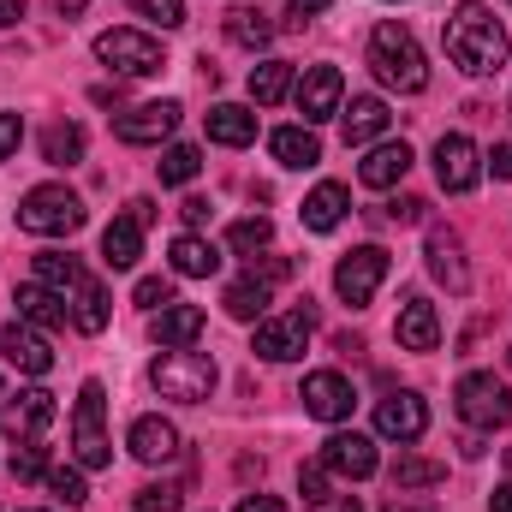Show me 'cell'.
Masks as SVG:
<instances>
[{
  "label": "cell",
  "instance_id": "obj_53",
  "mask_svg": "<svg viewBox=\"0 0 512 512\" xmlns=\"http://www.w3.org/2000/svg\"><path fill=\"white\" fill-rule=\"evenodd\" d=\"M24 18V0H0V24H18Z\"/></svg>",
  "mask_w": 512,
  "mask_h": 512
},
{
  "label": "cell",
  "instance_id": "obj_57",
  "mask_svg": "<svg viewBox=\"0 0 512 512\" xmlns=\"http://www.w3.org/2000/svg\"><path fill=\"white\" fill-rule=\"evenodd\" d=\"M393 512H417V507H405V501H399V507H393Z\"/></svg>",
  "mask_w": 512,
  "mask_h": 512
},
{
  "label": "cell",
  "instance_id": "obj_19",
  "mask_svg": "<svg viewBox=\"0 0 512 512\" xmlns=\"http://www.w3.org/2000/svg\"><path fill=\"white\" fill-rule=\"evenodd\" d=\"M173 126H179V102H143V108H131V114L114 120L120 143H161Z\"/></svg>",
  "mask_w": 512,
  "mask_h": 512
},
{
  "label": "cell",
  "instance_id": "obj_32",
  "mask_svg": "<svg viewBox=\"0 0 512 512\" xmlns=\"http://www.w3.org/2000/svg\"><path fill=\"white\" fill-rule=\"evenodd\" d=\"M286 90H292V66H286V60H262V66H251V102L256 108H274Z\"/></svg>",
  "mask_w": 512,
  "mask_h": 512
},
{
  "label": "cell",
  "instance_id": "obj_42",
  "mask_svg": "<svg viewBox=\"0 0 512 512\" xmlns=\"http://www.w3.org/2000/svg\"><path fill=\"white\" fill-rule=\"evenodd\" d=\"M131 298H137L143 310H167V304H173V286H167L161 274H149V280H137V292H131Z\"/></svg>",
  "mask_w": 512,
  "mask_h": 512
},
{
  "label": "cell",
  "instance_id": "obj_54",
  "mask_svg": "<svg viewBox=\"0 0 512 512\" xmlns=\"http://www.w3.org/2000/svg\"><path fill=\"white\" fill-rule=\"evenodd\" d=\"M84 6H90V0H54V12H60V18H78Z\"/></svg>",
  "mask_w": 512,
  "mask_h": 512
},
{
  "label": "cell",
  "instance_id": "obj_44",
  "mask_svg": "<svg viewBox=\"0 0 512 512\" xmlns=\"http://www.w3.org/2000/svg\"><path fill=\"white\" fill-rule=\"evenodd\" d=\"M137 512H179V489H167V483L137 489Z\"/></svg>",
  "mask_w": 512,
  "mask_h": 512
},
{
  "label": "cell",
  "instance_id": "obj_39",
  "mask_svg": "<svg viewBox=\"0 0 512 512\" xmlns=\"http://www.w3.org/2000/svg\"><path fill=\"white\" fill-rule=\"evenodd\" d=\"M12 477H18V483L48 477V447H42V441H18V447H12Z\"/></svg>",
  "mask_w": 512,
  "mask_h": 512
},
{
  "label": "cell",
  "instance_id": "obj_23",
  "mask_svg": "<svg viewBox=\"0 0 512 512\" xmlns=\"http://www.w3.org/2000/svg\"><path fill=\"white\" fill-rule=\"evenodd\" d=\"M149 328H155L161 352H179V346H197V334H203V310H197V304H167Z\"/></svg>",
  "mask_w": 512,
  "mask_h": 512
},
{
  "label": "cell",
  "instance_id": "obj_45",
  "mask_svg": "<svg viewBox=\"0 0 512 512\" xmlns=\"http://www.w3.org/2000/svg\"><path fill=\"white\" fill-rule=\"evenodd\" d=\"M251 274L262 280V286H274V280H286V274H292V262H286V256H262V262H256V256H251Z\"/></svg>",
  "mask_w": 512,
  "mask_h": 512
},
{
  "label": "cell",
  "instance_id": "obj_38",
  "mask_svg": "<svg viewBox=\"0 0 512 512\" xmlns=\"http://www.w3.org/2000/svg\"><path fill=\"white\" fill-rule=\"evenodd\" d=\"M268 239H274V227H268L262 215H245V221H233V227H227V245H233L239 256L268 251Z\"/></svg>",
  "mask_w": 512,
  "mask_h": 512
},
{
  "label": "cell",
  "instance_id": "obj_29",
  "mask_svg": "<svg viewBox=\"0 0 512 512\" xmlns=\"http://www.w3.org/2000/svg\"><path fill=\"white\" fill-rule=\"evenodd\" d=\"M203 120H209V137H215V143H227V149H245V143H256V114H251V108L221 102V108H209Z\"/></svg>",
  "mask_w": 512,
  "mask_h": 512
},
{
  "label": "cell",
  "instance_id": "obj_56",
  "mask_svg": "<svg viewBox=\"0 0 512 512\" xmlns=\"http://www.w3.org/2000/svg\"><path fill=\"white\" fill-rule=\"evenodd\" d=\"M328 507H334V512H364L358 501H328Z\"/></svg>",
  "mask_w": 512,
  "mask_h": 512
},
{
  "label": "cell",
  "instance_id": "obj_25",
  "mask_svg": "<svg viewBox=\"0 0 512 512\" xmlns=\"http://www.w3.org/2000/svg\"><path fill=\"white\" fill-rule=\"evenodd\" d=\"M268 149H274L280 167H316V161H322V137L310 126H280L268 137Z\"/></svg>",
  "mask_w": 512,
  "mask_h": 512
},
{
  "label": "cell",
  "instance_id": "obj_47",
  "mask_svg": "<svg viewBox=\"0 0 512 512\" xmlns=\"http://www.w3.org/2000/svg\"><path fill=\"white\" fill-rule=\"evenodd\" d=\"M387 221H423V197H399V203H387Z\"/></svg>",
  "mask_w": 512,
  "mask_h": 512
},
{
  "label": "cell",
  "instance_id": "obj_15",
  "mask_svg": "<svg viewBox=\"0 0 512 512\" xmlns=\"http://www.w3.org/2000/svg\"><path fill=\"white\" fill-rule=\"evenodd\" d=\"M298 399H304L310 417H322V423H346L358 393H352V382H346L340 370H316V376H304V393H298Z\"/></svg>",
  "mask_w": 512,
  "mask_h": 512
},
{
  "label": "cell",
  "instance_id": "obj_48",
  "mask_svg": "<svg viewBox=\"0 0 512 512\" xmlns=\"http://www.w3.org/2000/svg\"><path fill=\"white\" fill-rule=\"evenodd\" d=\"M179 215H185V227H191V233H197V227H209V203H203V197H185V203H179Z\"/></svg>",
  "mask_w": 512,
  "mask_h": 512
},
{
  "label": "cell",
  "instance_id": "obj_21",
  "mask_svg": "<svg viewBox=\"0 0 512 512\" xmlns=\"http://www.w3.org/2000/svg\"><path fill=\"white\" fill-rule=\"evenodd\" d=\"M411 173V143L405 137H393V143H376L364 161H358V179L370 185V191H387V185H399Z\"/></svg>",
  "mask_w": 512,
  "mask_h": 512
},
{
  "label": "cell",
  "instance_id": "obj_22",
  "mask_svg": "<svg viewBox=\"0 0 512 512\" xmlns=\"http://www.w3.org/2000/svg\"><path fill=\"white\" fill-rule=\"evenodd\" d=\"M12 304H18V322H30V328H42V334H48V328H66V316H72V310H66V298H60L54 286H42V280L18 286V298H12Z\"/></svg>",
  "mask_w": 512,
  "mask_h": 512
},
{
  "label": "cell",
  "instance_id": "obj_37",
  "mask_svg": "<svg viewBox=\"0 0 512 512\" xmlns=\"http://www.w3.org/2000/svg\"><path fill=\"white\" fill-rule=\"evenodd\" d=\"M155 167H161V185H191V179L203 173V155H197L191 143H173V149H167Z\"/></svg>",
  "mask_w": 512,
  "mask_h": 512
},
{
  "label": "cell",
  "instance_id": "obj_52",
  "mask_svg": "<svg viewBox=\"0 0 512 512\" xmlns=\"http://www.w3.org/2000/svg\"><path fill=\"white\" fill-rule=\"evenodd\" d=\"M489 512H512V483H501V489L489 495Z\"/></svg>",
  "mask_w": 512,
  "mask_h": 512
},
{
  "label": "cell",
  "instance_id": "obj_40",
  "mask_svg": "<svg viewBox=\"0 0 512 512\" xmlns=\"http://www.w3.org/2000/svg\"><path fill=\"white\" fill-rule=\"evenodd\" d=\"M48 489H54L66 507H84V501H90V489H84V465H60V471H48Z\"/></svg>",
  "mask_w": 512,
  "mask_h": 512
},
{
  "label": "cell",
  "instance_id": "obj_5",
  "mask_svg": "<svg viewBox=\"0 0 512 512\" xmlns=\"http://www.w3.org/2000/svg\"><path fill=\"white\" fill-rule=\"evenodd\" d=\"M102 417H108V387L84 382V387H78V405H72V453H78V465H84V471H102V465L114 459Z\"/></svg>",
  "mask_w": 512,
  "mask_h": 512
},
{
  "label": "cell",
  "instance_id": "obj_10",
  "mask_svg": "<svg viewBox=\"0 0 512 512\" xmlns=\"http://www.w3.org/2000/svg\"><path fill=\"white\" fill-rule=\"evenodd\" d=\"M435 179H441V191H477V179H483V155H477V143L465 137V131H447L441 143H435Z\"/></svg>",
  "mask_w": 512,
  "mask_h": 512
},
{
  "label": "cell",
  "instance_id": "obj_12",
  "mask_svg": "<svg viewBox=\"0 0 512 512\" xmlns=\"http://www.w3.org/2000/svg\"><path fill=\"white\" fill-rule=\"evenodd\" d=\"M322 465H328L334 477L364 483V477H376L382 453H376V441H370V435H358V429H334V435L322 441Z\"/></svg>",
  "mask_w": 512,
  "mask_h": 512
},
{
  "label": "cell",
  "instance_id": "obj_9",
  "mask_svg": "<svg viewBox=\"0 0 512 512\" xmlns=\"http://www.w3.org/2000/svg\"><path fill=\"white\" fill-rule=\"evenodd\" d=\"M292 102H298L304 126L334 120V114H340V102H346V78H340V66H310V72L292 84Z\"/></svg>",
  "mask_w": 512,
  "mask_h": 512
},
{
  "label": "cell",
  "instance_id": "obj_14",
  "mask_svg": "<svg viewBox=\"0 0 512 512\" xmlns=\"http://www.w3.org/2000/svg\"><path fill=\"white\" fill-rule=\"evenodd\" d=\"M423 256H429V274H435L453 298H465V292H471L465 245H459V233H453V227H429V245H423Z\"/></svg>",
  "mask_w": 512,
  "mask_h": 512
},
{
  "label": "cell",
  "instance_id": "obj_7",
  "mask_svg": "<svg viewBox=\"0 0 512 512\" xmlns=\"http://www.w3.org/2000/svg\"><path fill=\"white\" fill-rule=\"evenodd\" d=\"M96 60H108L114 72H126V78H149V72H161L167 66V54H161V42L155 36H143V30H102L96 36Z\"/></svg>",
  "mask_w": 512,
  "mask_h": 512
},
{
  "label": "cell",
  "instance_id": "obj_11",
  "mask_svg": "<svg viewBox=\"0 0 512 512\" xmlns=\"http://www.w3.org/2000/svg\"><path fill=\"white\" fill-rule=\"evenodd\" d=\"M304 346H310V310L262 316V322H256V358H268V364H292V358H304Z\"/></svg>",
  "mask_w": 512,
  "mask_h": 512
},
{
  "label": "cell",
  "instance_id": "obj_2",
  "mask_svg": "<svg viewBox=\"0 0 512 512\" xmlns=\"http://www.w3.org/2000/svg\"><path fill=\"white\" fill-rule=\"evenodd\" d=\"M370 66H376V78H382L387 90H399V96H417L429 84V60H423L417 36L405 24H393V18L376 24V36H370Z\"/></svg>",
  "mask_w": 512,
  "mask_h": 512
},
{
  "label": "cell",
  "instance_id": "obj_27",
  "mask_svg": "<svg viewBox=\"0 0 512 512\" xmlns=\"http://www.w3.org/2000/svg\"><path fill=\"white\" fill-rule=\"evenodd\" d=\"M346 203H352V197H346V185H334V179H328V185H316V191L304 197V227H310V233H334V227L346 221Z\"/></svg>",
  "mask_w": 512,
  "mask_h": 512
},
{
  "label": "cell",
  "instance_id": "obj_51",
  "mask_svg": "<svg viewBox=\"0 0 512 512\" xmlns=\"http://www.w3.org/2000/svg\"><path fill=\"white\" fill-rule=\"evenodd\" d=\"M131 221L149 227V221H155V203H149V197H131Z\"/></svg>",
  "mask_w": 512,
  "mask_h": 512
},
{
  "label": "cell",
  "instance_id": "obj_58",
  "mask_svg": "<svg viewBox=\"0 0 512 512\" xmlns=\"http://www.w3.org/2000/svg\"><path fill=\"white\" fill-rule=\"evenodd\" d=\"M507 465H512V453H507Z\"/></svg>",
  "mask_w": 512,
  "mask_h": 512
},
{
  "label": "cell",
  "instance_id": "obj_30",
  "mask_svg": "<svg viewBox=\"0 0 512 512\" xmlns=\"http://www.w3.org/2000/svg\"><path fill=\"white\" fill-rule=\"evenodd\" d=\"M137 256H143V227L120 215V221H108V233H102V262L108 268H137Z\"/></svg>",
  "mask_w": 512,
  "mask_h": 512
},
{
  "label": "cell",
  "instance_id": "obj_6",
  "mask_svg": "<svg viewBox=\"0 0 512 512\" xmlns=\"http://www.w3.org/2000/svg\"><path fill=\"white\" fill-rule=\"evenodd\" d=\"M453 411L471 429H501V423H512V393L495 370H471V376H459V387H453Z\"/></svg>",
  "mask_w": 512,
  "mask_h": 512
},
{
  "label": "cell",
  "instance_id": "obj_16",
  "mask_svg": "<svg viewBox=\"0 0 512 512\" xmlns=\"http://www.w3.org/2000/svg\"><path fill=\"white\" fill-rule=\"evenodd\" d=\"M0 358L12 370H24V376H48L54 370V352H48L42 328H30V322H6L0 328Z\"/></svg>",
  "mask_w": 512,
  "mask_h": 512
},
{
  "label": "cell",
  "instance_id": "obj_4",
  "mask_svg": "<svg viewBox=\"0 0 512 512\" xmlns=\"http://www.w3.org/2000/svg\"><path fill=\"white\" fill-rule=\"evenodd\" d=\"M18 227L36 233V239H66V233L84 227V203H78V191H66V185H36V191H24V203H18Z\"/></svg>",
  "mask_w": 512,
  "mask_h": 512
},
{
  "label": "cell",
  "instance_id": "obj_1",
  "mask_svg": "<svg viewBox=\"0 0 512 512\" xmlns=\"http://www.w3.org/2000/svg\"><path fill=\"white\" fill-rule=\"evenodd\" d=\"M447 54H453V66H465L471 78L501 72V66H507V30H501V18H495L483 0L453 6V18H447Z\"/></svg>",
  "mask_w": 512,
  "mask_h": 512
},
{
  "label": "cell",
  "instance_id": "obj_13",
  "mask_svg": "<svg viewBox=\"0 0 512 512\" xmlns=\"http://www.w3.org/2000/svg\"><path fill=\"white\" fill-rule=\"evenodd\" d=\"M423 429H429V405L417 393H387L382 405H376V435L382 441L411 447V441H423Z\"/></svg>",
  "mask_w": 512,
  "mask_h": 512
},
{
  "label": "cell",
  "instance_id": "obj_49",
  "mask_svg": "<svg viewBox=\"0 0 512 512\" xmlns=\"http://www.w3.org/2000/svg\"><path fill=\"white\" fill-rule=\"evenodd\" d=\"M233 512H286V501H274V495H245Z\"/></svg>",
  "mask_w": 512,
  "mask_h": 512
},
{
  "label": "cell",
  "instance_id": "obj_46",
  "mask_svg": "<svg viewBox=\"0 0 512 512\" xmlns=\"http://www.w3.org/2000/svg\"><path fill=\"white\" fill-rule=\"evenodd\" d=\"M18 143H24V120L18 114H0V161L18 155Z\"/></svg>",
  "mask_w": 512,
  "mask_h": 512
},
{
  "label": "cell",
  "instance_id": "obj_31",
  "mask_svg": "<svg viewBox=\"0 0 512 512\" xmlns=\"http://www.w3.org/2000/svg\"><path fill=\"white\" fill-rule=\"evenodd\" d=\"M268 298H274V286H262L256 274H245V280H233V286H227V298H221V304H227V316H233V322H262V316H268Z\"/></svg>",
  "mask_w": 512,
  "mask_h": 512
},
{
  "label": "cell",
  "instance_id": "obj_55",
  "mask_svg": "<svg viewBox=\"0 0 512 512\" xmlns=\"http://www.w3.org/2000/svg\"><path fill=\"white\" fill-rule=\"evenodd\" d=\"M286 6H292V12H322L328 0H286Z\"/></svg>",
  "mask_w": 512,
  "mask_h": 512
},
{
  "label": "cell",
  "instance_id": "obj_24",
  "mask_svg": "<svg viewBox=\"0 0 512 512\" xmlns=\"http://www.w3.org/2000/svg\"><path fill=\"white\" fill-rule=\"evenodd\" d=\"M167 256H173V274H185V280H209V274L221 268V251H215L209 239H197V233H179V239L167 245Z\"/></svg>",
  "mask_w": 512,
  "mask_h": 512
},
{
  "label": "cell",
  "instance_id": "obj_20",
  "mask_svg": "<svg viewBox=\"0 0 512 512\" xmlns=\"http://www.w3.org/2000/svg\"><path fill=\"white\" fill-rule=\"evenodd\" d=\"M131 459H143V465H167L173 453H179V429L167 423V417H137L126 435Z\"/></svg>",
  "mask_w": 512,
  "mask_h": 512
},
{
  "label": "cell",
  "instance_id": "obj_41",
  "mask_svg": "<svg viewBox=\"0 0 512 512\" xmlns=\"http://www.w3.org/2000/svg\"><path fill=\"white\" fill-rule=\"evenodd\" d=\"M298 495H304L310 507H328V501H334V471H328V465H304V471H298Z\"/></svg>",
  "mask_w": 512,
  "mask_h": 512
},
{
  "label": "cell",
  "instance_id": "obj_33",
  "mask_svg": "<svg viewBox=\"0 0 512 512\" xmlns=\"http://www.w3.org/2000/svg\"><path fill=\"white\" fill-rule=\"evenodd\" d=\"M36 280H42V286H54L60 298H72V286L84 280V268H78V256L42 251V256H36Z\"/></svg>",
  "mask_w": 512,
  "mask_h": 512
},
{
  "label": "cell",
  "instance_id": "obj_17",
  "mask_svg": "<svg viewBox=\"0 0 512 512\" xmlns=\"http://www.w3.org/2000/svg\"><path fill=\"white\" fill-rule=\"evenodd\" d=\"M0 423H6L18 441H42V429L54 423V393H48V387H30V393H18L12 405H0Z\"/></svg>",
  "mask_w": 512,
  "mask_h": 512
},
{
  "label": "cell",
  "instance_id": "obj_28",
  "mask_svg": "<svg viewBox=\"0 0 512 512\" xmlns=\"http://www.w3.org/2000/svg\"><path fill=\"white\" fill-rule=\"evenodd\" d=\"M66 310H72V328L78 334H102L108 328V292L84 274L78 286H72V298H66Z\"/></svg>",
  "mask_w": 512,
  "mask_h": 512
},
{
  "label": "cell",
  "instance_id": "obj_8",
  "mask_svg": "<svg viewBox=\"0 0 512 512\" xmlns=\"http://www.w3.org/2000/svg\"><path fill=\"white\" fill-rule=\"evenodd\" d=\"M382 280H387V251L382 245H364V251L340 256V268H334V292H340L352 310H364V304L376 298Z\"/></svg>",
  "mask_w": 512,
  "mask_h": 512
},
{
  "label": "cell",
  "instance_id": "obj_3",
  "mask_svg": "<svg viewBox=\"0 0 512 512\" xmlns=\"http://www.w3.org/2000/svg\"><path fill=\"white\" fill-rule=\"evenodd\" d=\"M149 387H155L161 399L197 405V399H209V393H215V358H209V352H191V346L161 352V358L149 364Z\"/></svg>",
  "mask_w": 512,
  "mask_h": 512
},
{
  "label": "cell",
  "instance_id": "obj_35",
  "mask_svg": "<svg viewBox=\"0 0 512 512\" xmlns=\"http://www.w3.org/2000/svg\"><path fill=\"white\" fill-rule=\"evenodd\" d=\"M441 477H447V465H435V459H417V453H399L393 459V489H429Z\"/></svg>",
  "mask_w": 512,
  "mask_h": 512
},
{
  "label": "cell",
  "instance_id": "obj_26",
  "mask_svg": "<svg viewBox=\"0 0 512 512\" xmlns=\"http://www.w3.org/2000/svg\"><path fill=\"white\" fill-rule=\"evenodd\" d=\"M387 120H393V114H387V102H382V96H358L352 108H340L346 143H376V137L387 131Z\"/></svg>",
  "mask_w": 512,
  "mask_h": 512
},
{
  "label": "cell",
  "instance_id": "obj_18",
  "mask_svg": "<svg viewBox=\"0 0 512 512\" xmlns=\"http://www.w3.org/2000/svg\"><path fill=\"white\" fill-rule=\"evenodd\" d=\"M393 340H399L405 352H435V346H441V316H435V304H429V298H405V310H399V322H393Z\"/></svg>",
  "mask_w": 512,
  "mask_h": 512
},
{
  "label": "cell",
  "instance_id": "obj_50",
  "mask_svg": "<svg viewBox=\"0 0 512 512\" xmlns=\"http://www.w3.org/2000/svg\"><path fill=\"white\" fill-rule=\"evenodd\" d=\"M489 173H495V179H512V143H495V155H489Z\"/></svg>",
  "mask_w": 512,
  "mask_h": 512
},
{
  "label": "cell",
  "instance_id": "obj_43",
  "mask_svg": "<svg viewBox=\"0 0 512 512\" xmlns=\"http://www.w3.org/2000/svg\"><path fill=\"white\" fill-rule=\"evenodd\" d=\"M137 12H143V18H155L161 30L185 24V0H137Z\"/></svg>",
  "mask_w": 512,
  "mask_h": 512
},
{
  "label": "cell",
  "instance_id": "obj_36",
  "mask_svg": "<svg viewBox=\"0 0 512 512\" xmlns=\"http://www.w3.org/2000/svg\"><path fill=\"white\" fill-rule=\"evenodd\" d=\"M227 36H233L239 48H268L274 24H268L262 12H251V6H233V12H227Z\"/></svg>",
  "mask_w": 512,
  "mask_h": 512
},
{
  "label": "cell",
  "instance_id": "obj_34",
  "mask_svg": "<svg viewBox=\"0 0 512 512\" xmlns=\"http://www.w3.org/2000/svg\"><path fill=\"white\" fill-rule=\"evenodd\" d=\"M42 161H48V167H72V161H84V131L78 126H48L42 131Z\"/></svg>",
  "mask_w": 512,
  "mask_h": 512
}]
</instances>
